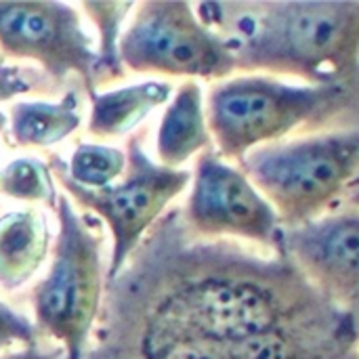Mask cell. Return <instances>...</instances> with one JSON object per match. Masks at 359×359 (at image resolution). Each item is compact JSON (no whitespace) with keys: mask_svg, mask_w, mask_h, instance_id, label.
Here are the masks:
<instances>
[{"mask_svg":"<svg viewBox=\"0 0 359 359\" xmlns=\"http://www.w3.org/2000/svg\"><path fill=\"white\" fill-rule=\"evenodd\" d=\"M13 345H36V328L25 316L0 301V351L11 349Z\"/></svg>","mask_w":359,"mask_h":359,"instance_id":"d6986e66","label":"cell"},{"mask_svg":"<svg viewBox=\"0 0 359 359\" xmlns=\"http://www.w3.org/2000/svg\"><path fill=\"white\" fill-rule=\"evenodd\" d=\"M284 252L322 299L347 316L359 334V210L324 215L311 223L280 231Z\"/></svg>","mask_w":359,"mask_h":359,"instance_id":"30bf717a","label":"cell"},{"mask_svg":"<svg viewBox=\"0 0 359 359\" xmlns=\"http://www.w3.org/2000/svg\"><path fill=\"white\" fill-rule=\"evenodd\" d=\"M210 149L212 139L206 124L202 86L196 80H185L175 90L158 126V164L166 168H181L194 156Z\"/></svg>","mask_w":359,"mask_h":359,"instance_id":"7c38bea8","label":"cell"},{"mask_svg":"<svg viewBox=\"0 0 359 359\" xmlns=\"http://www.w3.org/2000/svg\"><path fill=\"white\" fill-rule=\"evenodd\" d=\"M36 88L27 72H21L17 65H0V101H8L21 95H27Z\"/></svg>","mask_w":359,"mask_h":359,"instance_id":"ffe728a7","label":"cell"},{"mask_svg":"<svg viewBox=\"0 0 359 359\" xmlns=\"http://www.w3.org/2000/svg\"><path fill=\"white\" fill-rule=\"evenodd\" d=\"M78 95L69 90L61 101H19L11 107V137L19 147H53L74 135L82 122Z\"/></svg>","mask_w":359,"mask_h":359,"instance_id":"9a60e30c","label":"cell"},{"mask_svg":"<svg viewBox=\"0 0 359 359\" xmlns=\"http://www.w3.org/2000/svg\"><path fill=\"white\" fill-rule=\"evenodd\" d=\"M330 307L284 252L202 238L168 208L105 282L84 355L208 347L236 359L244 343Z\"/></svg>","mask_w":359,"mask_h":359,"instance_id":"6da1fadb","label":"cell"},{"mask_svg":"<svg viewBox=\"0 0 359 359\" xmlns=\"http://www.w3.org/2000/svg\"><path fill=\"white\" fill-rule=\"evenodd\" d=\"M59 358H61V353H59V351H44V349H40V347H38V343H36V345H27V347H23V349H19V351H11V353L2 355L0 359H59Z\"/></svg>","mask_w":359,"mask_h":359,"instance_id":"44dd1931","label":"cell"},{"mask_svg":"<svg viewBox=\"0 0 359 359\" xmlns=\"http://www.w3.org/2000/svg\"><path fill=\"white\" fill-rule=\"evenodd\" d=\"M345 198H347V202H349L353 208H358L359 210V170L355 172V177L351 179V183L347 185V189H345Z\"/></svg>","mask_w":359,"mask_h":359,"instance_id":"7402d4cb","label":"cell"},{"mask_svg":"<svg viewBox=\"0 0 359 359\" xmlns=\"http://www.w3.org/2000/svg\"><path fill=\"white\" fill-rule=\"evenodd\" d=\"M90 95L88 133L99 139L122 137L135 130L156 107L164 105L172 95V84L164 80H145Z\"/></svg>","mask_w":359,"mask_h":359,"instance_id":"5bb4252c","label":"cell"},{"mask_svg":"<svg viewBox=\"0 0 359 359\" xmlns=\"http://www.w3.org/2000/svg\"><path fill=\"white\" fill-rule=\"evenodd\" d=\"M6 122H8V120H6V116H4V114L0 111V133H2L4 128H6Z\"/></svg>","mask_w":359,"mask_h":359,"instance_id":"603a6c76","label":"cell"},{"mask_svg":"<svg viewBox=\"0 0 359 359\" xmlns=\"http://www.w3.org/2000/svg\"><path fill=\"white\" fill-rule=\"evenodd\" d=\"M194 11L227 42L240 72L316 86L359 82V2H202Z\"/></svg>","mask_w":359,"mask_h":359,"instance_id":"7a4b0ae2","label":"cell"},{"mask_svg":"<svg viewBox=\"0 0 359 359\" xmlns=\"http://www.w3.org/2000/svg\"><path fill=\"white\" fill-rule=\"evenodd\" d=\"M50 172L80 206L101 217L111 236V261L105 276L114 280L145 233L168 210V204L185 191L191 172L185 168H166L154 162L133 135L126 143L124 179L103 189H86L67 177V164L57 156L50 160Z\"/></svg>","mask_w":359,"mask_h":359,"instance_id":"52a82bcc","label":"cell"},{"mask_svg":"<svg viewBox=\"0 0 359 359\" xmlns=\"http://www.w3.org/2000/svg\"><path fill=\"white\" fill-rule=\"evenodd\" d=\"M50 246L46 219L40 210H11L0 217V286L17 290L42 267Z\"/></svg>","mask_w":359,"mask_h":359,"instance_id":"4fadbf2b","label":"cell"},{"mask_svg":"<svg viewBox=\"0 0 359 359\" xmlns=\"http://www.w3.org/2000/svg\"><path fill=\"white\" fill-rule=\"evenodd\" d=\"M183 219L187 227L208 240H246L276 250L282 231L271 204L231 162L215 149L198 156L191 172V194Z\"/></svg>","mask_w":359,"mask_h":359,"instance_id":"ba28073f","label":"cell"},{"mask_svg":"<svg viewBox=\"0 0 359 359\" xmlns=\"http://www.w3.org/2000/svg\"><path fill=\"white\" fill-rule=\"evenodd\" d=\"M80 8L88 15L99 32L97 80L122 76L124 69L120 63V32L128 13L135 8V2H82Z\"/></svg>","mask_w":359,"mask_h":359,"instance_id":"2e32d148","label":"cell"},{"mask_svg":"<svg viewBox=\"0 0 359 359\" xmlns=\"http://www.w3.org/2000/svg\"><path fill=\"white\" fill-rule=\"evenodd\" d=\"M236 359H359L353 322L334 307L244 343Z\"/></svg>","mask_w":359,"mask_h":359,"instance_id":"8fae6325","label":"cell"},{"mask_svg":"<svg viewBox=\"0 0 359 359\" xmlns=\"http://www.w3.org/2000/svg\"><path fill=\"white\" fill-rule=\"evenodd\" d=\"M351 101L349 86L292 84L248 74L215 82L204 107L215 154L225 162H240L252 149L328 122Z\"/></svg>","mask_w":359,"mask_h":359,"instance_id":"3957f363","label":"cell"},{"mask_svg":"<svg viewBox=\"0 0 359 359\" xmlns=\"http://www.w3.org/2000/svg\"><path fill=\"white\" fill-rule=\"evenodd\" d=\"M122 69L135 74L227 80L238 72L227 42L210 29L189 2L147 0L135 4L120 38Z\"/></svg>","mask_w":359,"mask_h":359,"instance_id":"8992f818","label":"cell"},{"mask_svg":"<svg viewBox=\"0 0 359 359\" xmlns=\"http://www.w3.org/2000/svg\"><path fill=\"white\" fill-rule=\"evenodd\" d=\"M0 194L19 202L55 204L50 168L38 158H15L0 170Z\"/></svg>","mask_w":359,"mask_h":359,"instance_id":"ac0fdd59","label":"cell"},{"mask_svg":"<svg viewBox=\"0 0 359 359\" xmlns=\"http://www.w3.org/2000/svg\"><path fill=\"white\" fill-rule=\"evenodd\" d=\"M59 236L48 273L32 290L40 330L57 339L67 359H84L103 301L101 236L76 212L69 196H57Z\"/></svg>","mask_w":359,"mask_h":359,"instance_id":"5b68a950","label":"cell"},{"mask_svg":"<svg viewBox=\"0 0 359 359\" xmlns=\"http://www.w3.org/2000/svg\"><path fill=\"white\" fill-rule=\"evenodd\" d=\"M284 229L326 215L359 170V128L332 130L252 149L238 162Z\"/></svg>","mask_w":359,"mask_h":359,"instance_id":"277c9868","label":"cell"},{"mask_svg":"<svg viewBox=\"0 0 359 359\" xmlns=\"http://www.w3.org/2000/svg\"><path fill=\"white\" fill-rule=\"evenodd\" d=\"M0 53L32 59L57 82L76 74L88 93L97 82V50L82 27L76 6L65 2H0Z\"/></svg>","mask_w":359,"mask_h":359,"instance_id":"9c48e42d","label":"cell"},{"mask_svg":"<svg viewBox=\"0 0 359 359\" xmlns=\"http://www.w3.org/2000/svg\"><path fill=\"white\" fill-rule=\"evenodd\" d=\"M126 170V151L120 147L80 143L67 164V177L86 189H103L114 185Z\"/></svg>","mask_w":359,"mask_h":359,"instance_id":"e0dca14e","label":"cell"}]
</instances>
